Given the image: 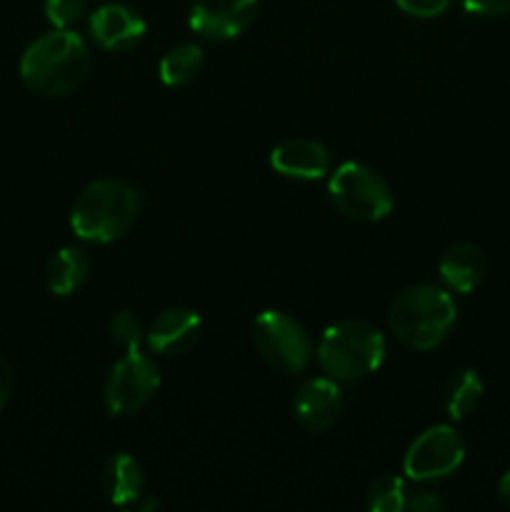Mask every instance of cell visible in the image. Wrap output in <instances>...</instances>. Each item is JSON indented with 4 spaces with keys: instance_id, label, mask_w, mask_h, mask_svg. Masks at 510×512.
<instances>
[{
    "instance_id": "obj_1",
    "label": "cell",
    "mask_w": 510,
    "mask_h": 512,
    "mask_svg": "<svg viewBox=\"0 0 510 512\" xmlns=\"http://www.w3.org/2000/svg\"><path fill=\"white\" fill-rule=\"evenodd\" d=\"M88 43L73 28H53L25 48L20 58V80L33 93L63 98L85 83L90 73Z\"/></svg>"
},
{
    "instance_id": "obj_2",
    "label": "cell",
    "mask_w": 510,
    "mask_h": 512,
    "mask_svg": "<svg viewBox=\"0 0 510 512\" xmlns=\"http://www.w3.org/2000/svg\"><path fill=\"white\" fill-rule=\"evenodd\" d=\"M140 213V193L125 180L100 178L85 185L70 208V230L83 243L108 245L123 238Z\"/></svg>"
},
{
    "instance_id": "obj_3",
    "label": "cell",
    "mask_w": 510,
    "mask_h": 512,
    "mask_svg": "<svg viewBox=\"0 0 510 512\" xmlns=\"http://www.w3.org/2000/svg\"><path fill=\"white\" fill-rule=\"evenodd\" d=\"M458 320L448 290L420 283L403 290L388 310L390 333L413 350H433L443 343Z\"/></svg>"
},
{
    "instance_id": "obj_4",
    "label": "cell",
    "mask_w": 510,
    "mask_h": 512,
    "mask_svg": "<svg viewBox=\"0 0 510 512\" xmlns=\"http://www.w3.org/2000/svg\"><path fill=\"white\" fill-rule=\"evenodd\" d=\"M385 353V335L365 320H340L330 325L315 350L323 373L338 383H353L373 375L383 365Z\"/></svg>"
},
{
    "instance_id": "obj_5",
    "label": "cell",
    "mask_w": 510,
    "mask_h": 512,
    "mask_svg": "<svg viewBox=\"0 0 510 512\" xmlns=\"http://www.w3.org/2000/svg\"><path fill=\"white\" fill-rule=\"evenodd\" d=\"M328 193L340 213L360 223H378L393 210L390 185L373 168L355 160H348L333 170Z\"/></svg>"
},
{
    "instance_id": "obj_6",
    "label": "cell",
    "mask_w": 510,
    "mask_h": 512,
    "mask_svg": "<svg viewBox=\"0 0 510 512\" xmlns=\"http://www.w3.org/2000/svg\"><path fill=\"white\" fill-rule=\"evenodd\" d=\"M253 343L280 373H303L313 360V338L303 323L280 310H263L253 323Z\"/></svg>"
},
{
    "instance_id": "obj_7",
    "label": "cell",
    "mask_w": 510,
    "mask_h": 512,
    "mask_svg": "<svg viewBox=\"0 0 510 512\" xmlns=\"http://www.w3.org/2000/svg\"><path fill=\"white\" fill-rule=\"evenodd\" d=\"M160 388L158 365L150 355L133 350L110 368L103 400L110 415H133L155 398Z\"/></svg>"
},
{
    "instance_id": "obj_8",
    "label": "cell",
    "mask_w": 510,
    "mask_h": 512,
    "mask_svg": "<svg viewBox=\"0 0 510 512\" xmlns=\"http://www.w3.org/2000/svg\"><path fill=\"white\" fill-rule=\"evenodd\" d=\"M465 460V443L453 425H433L410 443L403 458V473L415 483H430L453 475Z\"/></svg>"
},
{
    "instance_id": "obj_9",
    "label": "cell",
    "mask_w": 510,
    "mask_h": 512,
    "mask_svg": "<svg viewBox=\"0 0 510 512\" xmlns=\"http://www.w3.org/2000/svg\"><path fill=\"white\" fill-rule=\"evenodd\" d=\"M258 13V0H195L188 25L205 40H235Z\"/></svg>"
},
{
    "instance_id": "obj_10",
    "label": "cell",
    "mask_w": 510,
    "mask_h": 512,
    "mask_svg": "<svg viewBox=\"0 0 510 512\" xmlns=\"http://www.w3.org/2000/svg\"><path fill=\"white\" fill-rule=\"evenodd\" d=\"M90 33L95 43L110 53H128L143 43L148 25L143 15L125 3H105L90 15Z\"/></svg>"
},
{
    "instance_id": "obj_11",
    "label": "cell",
    "mask_w": 510,
    "mask_h": 512,
    "mask_svg": "<svg viewBox=\"0 0 510 512\" xmlns=\"http://www.w3.org/2000/svg\"><path fill=\"white\" fill-rule=\"evenodd\" d=\"M343 410V393H340L338 380L333 378L305 380L293 400L295 420H298L305 430H313V433H323V430L333 428V425L343 418Z\"/></svg>"
},
{
    "instance_id": "obj_12",
    "label": "cell",
    "mask_w": 510,
    "mask_h": 512,
    "mask_svg": "<svg viewBox=\"0 0 510 512\" xmlns=\"http://www.w3.org/2000/svg\"><path fill=\"white\" fill-rule=\"evenodd\" d=\"M270 168L290 180H320L330 170V153L313 138H288L270 150Z\"/></svg>"
},
{
    "instance_id": "obj_13",
    "label": "cell",
    "mask_w": 510,
    "mask_h": 512,
    "mask_svg": "<svg viewBox=\"0 0 510 512\" xmlns=\"http://www.w3.org/2000/svg\"><path fill=\"white\" fill-rule=\"evenodd\" d=\"M203 320L190 308H168L145 330V345L155 355H183L198 343Z\"/></svg>"
},
{
    "instance_id": "obj_14",
    "label": "cell",
    "mask_w": 510,
    "mask_h": 512,
    "mask_svg": "<svg viewBox=\"0 0 510 512\" xmlns=\"http://www.w3.org/2000/svg\"><path fill=\"white\" fill-rule=\"evenodd\" d=\"M440 278L453 293H473L488 273L485 253L475 243H455L440 258Z\"/></svg>"
},
{
    "instance_id": "obj_15",
    "label": "cell",
    "mask_w": 510,
    "mask_h": 512,
    "mask_svg": "<svg viewBox=\"0 0 510 512\" xmlns=\"http://www.w3.org/2000/svg\"><path fill=\"white\" fill-rule=\"evenodd\" d=\"M105 498L118 508H138L145 490V475L138 460L128 453H118L105 463L103 478Z\"/></svg>"
},
{
    "instance_id": "obj_16",
    "label": "cell",
    "mask_w": 510,
    "mask_h": 512,
    "mask_svg": "<svg viewBox=\"0 0 510 512\" xmlns=\"http://www.w3.org/2000/svg\"><path fill=\"white\" fill-rule=\"evenodd\" d=\"M88 275L90 260L85 250L75 248V245H65L50 258L48 268H45V283H48V290L53 295L68 298V295L78 293L83 288Z\"/></svg>"
},
{
    "instance_id": "obj_17",
    "label": "cell",
    "mask_w": 510,
    "mask_h": 512,
    "mask_svg": "<svg viewBox=\"0 0 510 512\" xmlns=\"http://www.w3.org/2000/svg\"><path fill=\"white\" fill-rule=\"evenodd\" d=\"M483 378L478 375V370L463 368L455 375H450V380L445 383L443 390V408L445 413L453 420H465L470 413H475V408L483 400Z\"/></svg>"
},
{
    "instance_id": "obj_18",
    "label": "cell",
    "mask_w": 510,
    "mask_h": 512,
    "mask_svg": "<svg viewBox=\"0 0 510 512\" xmlns=\"http://www.w3.org/2000/svg\"><path fill=\"white\" fill-rule=\"evenodd\" d=\"M203 70V48L195 43H178L160 58L158 75L168 88H180L198 78Z\"/></svg>"
},
{
    "instance_id": "obj_19",
    "label": "cell",
    "mask_w": 510,
    "mask_h": 512,
    "mask_svg": "<svg viewBox=\"0 0 510 512\" xmlns=\"http://www.w3.org/2000/svg\"><path fill=\"white\" fill-rule=\"evenodd\" d=\"M405 480L398 475H380L368 490V510L373 512H403L405 510Z\"/></svg>"
},
{
    "instance_id": "obj_20",
    "label": "cell",
    "mask_w": 510,
    "mask_h": 512,
    "mask_svg": "<svg viewBox=\"0 0 510 512\" xmlns=\"http://www.w3.org/2000/svg\"><path fill=\"white\" fill-rule=\"evenodd\" d=\"M110 340H113L115 348H120L123 353L140 350V343L145 340V330L133 310H120V313L110 320Z\"/></svg>"
},
{
    "instance_id": "obj_21",
    "label": "cell",
    "mask_w": 510,
    "mask_h": 512,
    "mask_svg": "<svg viewBox=\"0 0 510 512\" xmlns=\"http://www.w3.org/2000/svg\"><path fill=\"white\" fill-rule=\"evenodd\" d=\"M88 0H45V18L53 28H73L83 18Z\"/></svg>"
},
{
    "instance_id": "obj_22",
    "label": "cell",
    "mask_w": 510,
    "mask_h": 512,
    "mask_svg": "<svg viewBox=\"0 0 510 512\" xmlns=\"http://www.w3.org/2000/svg\"><path fill=\"white\" fill-rule=\"evenodd\" d=\"M450 3L453 0H395V5L413 18H438L440 13L448 10Z\"/></svg>"
},
{
    "instance_id": "obj_23",
    "label": "cell",
    "mask_w": 510,
    "mask_h": 512,
    "mask_svg": "<svg viewBox=\"0 0 510 512\" xmlns=\"http://www.w3.org/2000/svg\"><path fill=\"white\" fill-rule=\"evenodd\" d=\"M405 510L408 512H438L445 510L443 500L430 490H415V493L405 495Z\"/></svg>"
},
{
    "instance_id": "obj_24",
    "label": "cell",
    "mask_w": 510,
    "mask_h": 512,
    "mask_svg": "<svg viewBox=\"0 0 510 512\" xmlns=\"http://www.w3.org/2000/svg\"><path fill=\"white\" fill-rule=\"evenodd\" d=\"M463 8L473 15H508L510 0H463Z\"/></svg>"
},
{
    "instance_id": "obj_25",
    "label": "cell",
    "mask_w": 510,
    "mask_h": 512,
    "mask_svg": "<svg viewBox=\"0 0 510 512\" xmlns=\"http://www.w3.org/2000/svg\"><path fill=\"white\" fill-rule=\"evenodd\" d=\"M15 388V373H13V365L0 355V410L5 408V403L10 400V393Z\"/></svg>"
},
{
    "instance_id": "obj_26",
    "label": "cell",
    "mask_w": 510,
    "mask_h": 512,
    "mask_svg": "<svg viewBox=\"0 0 510 512\" xmlns=\"http://www.w3.org/2000/svg\"><path fill=\"white\" fill-rule=\"evenodd\" d=\"M498 500L505 505V508H510V470L503 475V478H500V483H498Z\"/></svg>"
}]
</instances>
